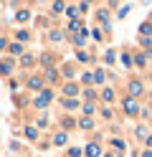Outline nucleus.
I'll return each instance as SVG.
<instances>
[{
	"mask_svg": "<svg viewBox=\"0 0 152 157\" xmlns=\"http://www.w3.org/2000/svg\"><path fill=\"white\" fill-rule=\"evenodd\" d=\"M61 38H64V36H61V31H51V41H56V43H58Z\"/></svg>",
	"mask_w": 152,
	"mask_h": 157,
	"instance_id": "nucleus-12",
	"label": "nucleus"
},
{
	"mask_svg": "<svg viewBox=\"0 0 152 157\" xmlns=\"http://www.w3.org/2000/svg\"><path fill=\"white\" fill-rule=\"evenodd\" d=\"M99 155H101V147H99L96 142L86 144V157H99Z\"/></svg>",
	"mask_w": 152,
	"mask_h": 157,
	"instance_id": "nucleus-4",
	"label": "nucleus"
},
{
	"mask_svg": "<svg viewBox=\"0 0 152 157\" xmlns=\"http://www.w3.org/2000/svg\"><path fill=\"white\" fill-rule=\"evenodd\" d=\"M10 51H13V53H23V46H20V43H13V46H10Z\"/></svg>",
	"mask_w": 152,
	"mask_h": 157,
	"instance_id": "nucleus-13",
	"label": "nucleus"
},
{
	"mask_svg": "<svg viewBox=\"0 0 152 157\" xmlns=\"http://www.w3.org/2000/svg\"><path fill=\"white\" fill-rule=\"evenodd\" d=\"M122 106H124V112H127L129 117H137V114H139V106H137L134 99H124V104H122Z\"/></svg>",
	"mask_w": 152,
	"mask_h": 157,
	"instance_id": "nucleus-1",
	"label": "nucleus"
},
{
	"mask_svg": "<svg viewBox=\"0 0 152 157\" xmlns=\"http://www.w3.org/2000/svg\"><path fill=\"white\" fill-rule=\"evenodd\" d=\"M137 137H139V140H145V137H147V129H145V127H137Z\"/></svg>",
	"mask_w": 152,
	"mask_h": 157,
	"instance_id": "nucleus-15",
	"label": "nucleus"
},
{
	"mask_svg": "<svg viewBox=\"0 0 152 157\" xmlns=\"http://www.w3.org/2000/svg\"><path fill=\"white\" fill-rule=\"evenodd\" d=\"M68 157H81V150H76V147H74V150H68Z\"/></svg>",
	"mask_w": 152,
	"mask_h": 157,
	"instance_id": "nucleus-20",
	"label": "nucleus"
},
{
	"mask_svg": "<svg viewBox=\"0 0 152 157\" xmlns=\"http://www.w3.org/2000/svg\"><path fill=\"white\" fill-rule=\"evenodd\" d=\"M66 13H68L71 18H76V15H79V8H74V5H68V8H66Z\"/></svg>",
	"mask_w": 152,
	"mask_h": 157,
	"instance_id": "nucleus-11",
	"label": "nucleus"
},
{
	"mask_svg": "<svg viewBox=\"0 0 152 157\" xmlns=\"http://www.w3.org/2000/svg\"><path fill=\"white\" fill-rule=\"evenodd\" d=\"M101 96H104V99H107V101H111V99H114V91H111V89H107V91H104V94H101Z\"/></svg>",
	"mask_w": 152,
	"mask_h": 157,
	"instance_id": "nucleus-17",
	"label": "nucleus"
},
{
	"mask_svg": "<svg viewBox=\"0 0 152 157\" xmlns=\"http://www.w3.org/2000/svg\"><path fill=\"white\" fill-rule=\"evenodd\" d=\"M139 94H142V84L139 81H129V96H132V99H137Z\"/></svg>",
	"mask_w": 152,
	"mask_h": 157,
	"instance_id": "nucleus-3",
	"label": "nucleus"
},
{
	"mask_svg": "<svg viewBox=\"0 0 152 157\" xmlns=\"http://www.w3.org/2000/svg\"><path fill=\"white\" fill-rule=\"evenodd\" d=\"M51 99H53V94H51L48 89H46V91H41V96H38V99H36V106H38V109H41V106H46V104H48Z\"/></svg>",
	"mask_w": 152,
	"mask_h": 157,
	"instance_id": "nucleus-2",
	"label": "nucleus"
},
{
	"mask_svg": "<svg viewBox=\"0 0 152 157\" xmlns=\"http://www.w3.org/2000/svg\"><path fill=\"white\" fill-rule=\"evenodd\" d=\"M53 10L61 13V10H66V5H64V3H53Z\"/></svg>",
	"mask_w": 152,
	"mask_h": 157,
	"instance_id": "nucleus-18",
	"label": "nucleus"
},
{
	"mask_svg": "<svg viewBox=\"0 0 152 157\" xmlns=\"http://www.w3.org/2000/svg\"><path fill=\"white\" fill-rule=\"evenodd\" d=\"M142 157H152V150H145V152H142Z\"/></svg>",
	"mask_w": 152,
	"mask_h": 157,
	"instance_id": "nucleus-21",
	"label": "nucleus"
},
{
	"mask_svg": "<svg viewBox=\"0 0 152 157\" xmlns=\"http://www.w3.org/2000/svg\"><path fill=\"white\" fill-rule=\"evenodd\" d=\"M28 18H30L28 10H20V13H18V21H28Z\"/></svg>",
	"mask_w": 152,
	"mask_h": 157,
	"instance_id": "nucleus-16",
	"label": "nucleus"
},
{
	"mask_svg": "<svg viewBox=\"0 0 152 157\" xmlns=\"http://www.w3.org/2000/svg\"><path fill=\"white\" fill-rule=\"evenodd\" d=\"M64 91H66V96H68V99H74V96H76V91H79V89H76L74 84H66V89H64Z\"/></svg>",
	"mask_w": 152,
	"mask_h": 157,
	"instance_id": "nucleus-5",
	"label": "nucleus"
},
{
	"mask_svg": "<svg viewBox=\"0 0 152 157\" xmlns=\"http://www.w3.org/2000/svg\"><path fill=\"white\" fill-rule=\"evenodd\" d=\"M25 134H28V140H36V137H38V134H36V129H33V127H28V129H25Z\"/></svg>",
	"mask_w": 152,
	"mask_h": 157,
	"instance_id": "nucleus-14",
	"label": "nucleus"
},
{
	"mask_svg": "<svg viewBox=\"0 0 152 157\" xmlns=\"http://www.w3.org/2000/svg\"><path fill=\"white\" fill-rule=\"evenodd\" d=\"M56 144H66V134H56Z\"/></svg>",
	"mask_w": 152,
	"mask_h": 157,
	"instance_id": "nucleus-19",
	"label": "nucleus"
},
{
	"mask_svg": "<svg viewBox=\"0 0 152 157\" xmlns=\"http://www.w3.org/2000/svg\"><path fill=\"white\" fill-rule=\"evenodd\" d=\"M10 71H13V63H8V61H3V63H0V74H3V76H8Z\"/></svg>",
	"mask_w": 152,
	"mask_h": 157,
	"instance_id": "nucleus-6",
	"label": "nucleus"
},
{
	"mask_svg": "<svg viewBox=\"0 0 152 157\" xmlns=\"http://www.w3.org/2000/svg\"><path fill=\"white\" fill-rule=\"evenodd\" d=\"M74 43H76V46H84V43H86V31L81 33V36H76V38H74Z\"/></svg>",
	"mask_w": 152,
	"mask_h": 157,
	"instance_id": "nucleus-8",
	"label": "nucleus"
},
{
	"mask_svg": "<svg viewBox=\"0 0 152 157\" xmlns=\"http://www.w3.org/2000/svg\"><path fill=\"white\" fill-rule=\"evenodd\" d=\"M28 86H30V89H38V86H41V78H38V76H33V78L28 81Z\"/></svg>",
	"mask_w": 152,
	"mask_h": 157,
	"instance_id": "nucleus-9",
	"label": "nucleus"
},
{
	"mask_svg": "<svg viewBox=\"0 0 152 157\" xmlns=\"http://www.w3.org/2000/svg\"><path fill=\"white\" fill-rule=\"evenodd\" d=\"M3 48H5V41H3V38H0V51H3Z\"/></svg>",
	"mask_w": 152,
	"mask_h": 157,
	"instance_id": "nucleus-22",
	"label": "nucleus"
},
{
	"mask_svg": "<svg viewBox=\"0 0 152 157\" xmlns=\"http://www.w3.org/2000/svg\"><path fill=\"white\" fill-rule=\"evenodd\" d=\"M139 33H145V36H152V25H150V23H142V25H139Z\"/></svg>",
	"mask_w": 152,
	"mask_h": 157,
	"instance_id": "nucleus-7",
	"label": "nucleus"
},
{
	"mask_svg": "<svg viewBox=\"0 0 152 157\" xmlns=\"http://www.w3.org/2000/svg\"><path fill=\"white\" fill-rule=\"evenodd\" d=\"M64 106L66 109H76V99H64Z\"/></svg>",
	"mask_w": 152,
	"mask_h": 157,
	"instance_id": "nucleus-10",
	"label": "nucleus"
}]
</instances>
